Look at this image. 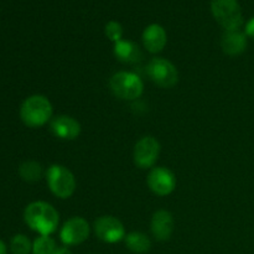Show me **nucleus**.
Returning a JSON list of instances; mask_svg holds the SVG:
<instances>
[{"label": "nucleus", "instance_id": "obj_1", "mask_svg": "<svg viewBox=\"0 0 254 254\" xmlns=\"http://www.w3.org/2000/svg\"><path fill=\"white\" fill-rule=\"evenodd\" d=\"M25 223L40 236H51L56 232L60 223V215L56 208L45 201H35L26 206L24 211Z\"/></svg>", "mask_w": 254, "mask_h": 254}, {"label": "nucleus", "instance_id": "obj_2", "mask_svg": "<svg viewBox=\"0 0 254 254\" xmlns=\"http://www.w3.org/2000/svg\"><path fill=\"white\" fill-rule=\"evenodd\" d=\"M52 104L42 94L30 96L22 102L20 118L29 128H40L52 119Z\"/></svg>", "mask_w": 254, "mask_h": 254}, {"label": "nucleus", "instance_id": "obj_3", "mask_svg": "<svg viewBox=\"0 0 254 254\" xmlns=\"http://www.w3.org/2000/svg\"><path fill=\"white\" fill-rule=\"evenodd\" d=\"M46 181L50 191L56 197L66 200L76 191V179L68 168L60 164H54L46 171Z\"/></svg>", "mask_w": 254, "mask_h": 254}, {"label": "nucleus", "instance_id": "obj_4", "mask_svg": "<svg viewBox=\"0 0 254 254\" xmlns=\"http://www.w3.org/2000/svg\"><path fill=\"white\" fill-rule=\"evenodd\" d=\"M109 87L116 97L123 101H134L144 92V83L134 72L119 71L109 79Z\"/></svg>", "mask_w": 254, "mask_h": 254}, {"label": "nucleus", "instance_id": "obj_5", "mask_svg": "<svg viewBox=\"0 0 254 254\" xmlns=\"http://www.w3.org/2000/svg\"><path fill=\"white\" fill-rule=\"evenodd\" d=\"M211 11L225 31L240 30L243 25L242 9L238 0H212Z\"/></svg>", "mask_w": 254, "mask_h": 254}, {"label": "nucleus", "instance_id": "obj_6", "mask_svg": "<svg viewBox=\"0 0 254 254\" xmlns=\"http://www.w3.org/2000/svg\"><path fill=\"white\" fill-rule=\"evenodd\" d=\"M146 74L161 88H173L179 82V71L175 64L163 57H154L149 61Z\"/></svg>", "mask_w": 254, "mask_h": 254}, {"label": "nucleus", "instance_id": "obj_7", "mask_svg": "<svg viewBox=\"0 0 254 254\" xmlns=\"http://www.w3.org/2000/svg\"><path fill=\"white\" fill-rule=\"evenodd\" d=\"M160 143L151 135L143 136L134 146V163L140 169H153L160 155Z\"/></svg>", "mask_w": 254, "mask_h": 254}, {"label": "nucleus", "instance_id": "obj_8", "mask_svg": "<svg viewBox=\"0 0 254 254\" xmlns=\"http://www.w3.org/2000/svg\"><path fill=\"white\" fill-rule=\"evenodd\" d=\"M91 227L83 217H72L67 220L60 231V240L66 247L78 246L88 240Z\"/></svg>", "mask_w": 254, "mask_h": 254}, {"label": "nucleus", "instance_id": "obj_9", "mask_svg": "<svg viewBox=\"0 0 254 254\" xmlns=\"http://www.w3.org/2000/svg\"><path fill=\"white\" fill-rule=\"evenodd\" d=\"M94 235L106 243H117L126 238L124 225L114 216H101L94 221Z\"/></svg>", "mask_w": 254, "mask_h": 254}, {"label": "nucleus", "instance_id": "obj_10", "mask_svg": "<svg viewBox=\"0 0 254 254\" xmlns=\"http://www.w3.org/2000/svg\"><path fill=\"white\" fill-rule=\"evenodd\" d=\"M146 184L155 195L164 197L173 193L175 190L176 176L170 169L165 166H156L149 171Z\"/></svg>", "mask_w": 254, "mask_h": 254}, {"label": "nucleus", "instance_id": "obj_11", "mask_svg": "<svg viewBox=\"0 0 254 254\" xmlns=\"http://www.w3.org/2000/svg\"><path fill=\"white\" fill-rule=\"evenodd\" d=\"M50 130L62 140H73L81 134V124L69 116H57L50 122Z\"/></svg>", "mask_w": 254, "mask_h": 254}, {"label": "nucleus", "instance_id": "obj_12", "mask_svg": "<svg viewBox=\"0 0 254 254\" xmlns=\"http://www.w3.org/2000/svg\"><path fill=\"white\" fill-rule=\"evenodd\" d=\"M174 227H175L174 216L169 211L159 210L151 217V233L155 237V240L160 241V242H165V241L170 240L171 235L174 232Z\"/></svg>", "mask_w": 254, "mask_h": 254}, {"label": "nucleus", "instance_id": "obj_13", "mask_svg": "<svg viewBox=\"0 0 254 254\" xmlns=\"http://www.w3.org/2000/svg\"><path fill=\"white\" fill-rule=\"evenodd\" d=\"M143 45L150 54H159L168 44V35L165 29L159 24H151L143 31Z\"/></svg>", "mask_w": 254, "mask_h": 254}, {"label": "nucleus", "instance_id": "obj_14", "mask_svg": "<svg viewBox=\"0 0 254 254\" xmlns=\"http://www.w3.org/2000/svg\"><path fill=\"white\" fill-rule=\"evenodd\" d=\"M248 46V40L246 32L241 30L225 31L221 37L222 51L228 56H240L246 51Z\"/></svg>", "mask_w": 254, "mask_h": 254}, {"label": "nucleus", "instance_id": "obj_15", "mask_svg": "<svg viewBox=\"0 0 254 254\" xmlns=\"http://www.w3.org/2000/svg\"><path fill=\"white\" fill-rule=\"evenodd\" d=\"M113 52L117 60L123 62V64H138L143 59V52H141L140 47L135 42L130 41V40L122 39L121 41L116 42L113 47Z\"/></svg>", "mask_w": 254, "mask_h": 254}, {"label": "nucleus", "instance_id": "obj_16", "mask_svg": "<svg viewBox=\"0 0 254 254\" xmlns=\"http://www.w3.org/2000/svg\"><path fill=\"white\" fill-rule=\"evenodd\" d=\"M127 248L135 254H145L150 251L151 241L145 233L130 232L124 238Z\"/></svg>", "mask_w": 254, "mask_h": 254}, {"label": "nucleus", "instance_id": "obj_17", "mask_svg": "<svg viewBox=\"0 0 254 254\" xmlns=\"http://www.w3.org/2000/svg\"><path fill=\"white\" fill-rule=\"evenodd\" d=\"M19 174L22 180L27 183H36L44 175V169L37 161H25L19 168Z\"/></svg>", "mask_w": 254, "mask_h": 254}, {"label": "nucleus", "instance_id": "obj_18", "mask_svg": "<svg viewBox=\"0 0 254 254\" xmlns=\"http://www.w3.org/2000/svg\"><path fill=\"white\" fill-rule=\"evenodd\" d=\"M56 242L50 236H40L32 243V254H54Z\"/></svg>", "mask_w": 254, "mask_h": 254}, {"label": "nucleus", "instance_id": "obj_19", "mask_svg": "<svg viewBox=\"0 0 254 254\" xmlns=\"http://www.w3.org/2000/svg\"><path fill=\"white\" fill-rule=\"evenodd\" d=\"M12 254H30L32 252V243L25 235H16L10 242Z\"/></svg>", "mask_w": 254, "mask_h": 254}, {"label": "nucleus", "instance_id": "obj_20", "mask_svg": "<svg viewBox=\"0 0 254 254\" xmlns=\"http://www.w3.org/2000/svg\"><path fill=\"white\" fill-rule=\"evenodd\" d=\"M104 34L112 42L121 41L123 37V27L118 21H109L104 27Z\"/></svg>", "mask_w": 254, "mask_h": 254}, {"label": "nucleus", "instance_id": "obj_21", "mask_svg": "<svg viewBox=\"0 0 254 254\" xmlns=\"http://www.w3.org/2000/svg\"><path fill=\"white\" fill-rule=\"evenodd\" d=\"M246 35L250 37H252V39H254V16L252 17V19L248 20V22L246 24V30H245Z\"/></svg>", "mask_w": 254, "mask_h": 254}, {"label": "nucleus", "instance_id": "obj_22", "mask_svg": "<svg viewBox=\"0 0 254 254\" xmlns=\"http://www.w3.org/2000/svg\"><path fill=\"white\" fill-rule=\"evenodd\" d=\"M54 254H72V252L67 247H59L56 248Z\"/></svg>", "mask_w": 254, "mask_h": 254}, {"label": "nucleus", "instance_id": "obj_23", "mask_svg": "<svg viewBox=\"0 0 254 254\" xmlns=\"http://www.w3.org/2000/svg\"><path fill=\"white\" fill-rule=\"evenodd\" d=\"M6 253H7L6 246H5V243L0 240V254H6Z\"/></svg>", "mask_w": 254, "mask_h": 254}]
</instances>
